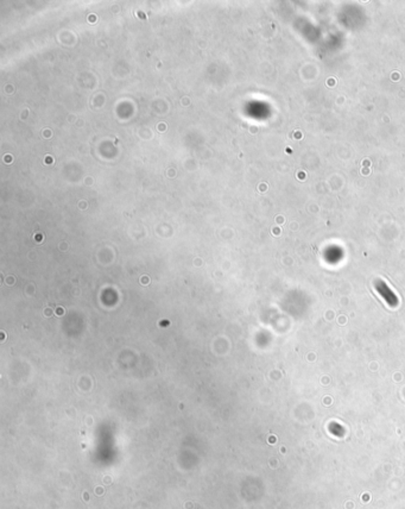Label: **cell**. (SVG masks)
Listing matches in <instances>:
<instances>
[{"label":"cell","mask_w":405,"mask_h":509,"mask_svg":"<svg viewBox=\"0 0 405 509\" xmlns=\"http://www.w3.org/2000/svg\"><path fill=\"white\" fill-rule=\"evenodd\" d=\"M376 289L379 292V294L383 296V299L389 303V306H391V307H396L398 305V299L396 294L387 287L385 282H383L381 280H378L376 282Z\"/></svg>","instance_id":"1"}]
</instances>
